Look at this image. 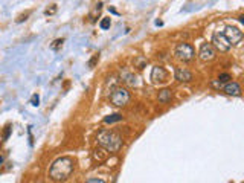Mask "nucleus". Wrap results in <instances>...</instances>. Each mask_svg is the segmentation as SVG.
Masks as SVG:
<instances>
[{
  "label": "nucleus",
  "instance_id": "9",
  "mask_svg": "<svg viewBox=\"0 0 244 183\" xmlns=\"http://www.w3.org/2000/svg\"><path fill=\"white\" fill-rule=\"evenodd\" d=\"M174 76L180 83H189V81H192V73L188 69H183V67H177L175 72H174Z\"/></svg>",
  "mask_w": 244,
  "mask_h": 183
},
{
  "label": "nucleus",
  "instance_id": "12",
  "mask_svg": "<svg viewBox=\"0 0 244 183\" xmlns=\"http://www.w3.org/2000/svg\"><path fill=\"white\" fill-rule=\"evenodd\" d=\"M133 64H134V67H137V69H144V67L147 66V58L142 56V55H137V56L133 58Z\"/></svg>",
  "mask_w": 244,
  "mask_h": 183
},
{
  "label": "nucleus",
  "instance_id": "14",
  "mask_svg": "<svg viewBox=\"0 0 244 183\" xmlns=\"http://www.w3.org/2000/svg\"><path fill=\"white\" fill-rule=\"evenodd\" d=\"M122 80H124L127 84H130V86H136V76L131 75V73L124 72V73H122Z\"/></svg>",
  "mask_w": 244,
  "mask_h": 183
},
{
  "label": "nucleus",
  "instance_id": "2",
  "mask_svg": "<svg viewBox=\"0 0 244 183\" xmlns=\"http://www.w3.org/2000/svg\"><path fill=\"white\" fill-rule=\"evenodd\" d=\"M96 142L102 150L110 151V153H118L124 143L121 134L116 131H112V130H101L96 136Z\"/></svg>",
  "mask_w": 244,
  "mask_h": 183
},
{
  "label": "nucleus",
  "instance_id": "18",
  "mask_svg": "<svg viewBox=\"0 0 244 183\" xmlns=\"http://www.w3.org/2000/svg\"><path fill=\"white\" fill-rule=\"evenodd\" d=\"M57 12V5H50V8L44 9V15H53Z\"/></svg>",
  "mask_w": 244,
  "mask_h": 183
},
{
  "label": "nucleus",
  "instance_id": "11",
  "mask_svg": "<svg viewBox=\"0 0 244 183\" xmlns=\"http://www.w3.org/2000/svg\"><path fill=\"white\" fill-rule=\"evenodd\" d=\"M171 98H172V91L169 90V89H163V90L159 91V101H160L162 104L169 102V101H171Z\"/></svg>",
  "mask_w": 244,
  "mask_h": 183
},
{
  "label": "nucleus",
  "instance_id": "19",
  "mask_svg": "<svg viewBox=\"0 0 244 183\" xmlns=\"http://www.w3.org/2000/svg\"><path fill=\"white\" fill-rule=\"evenodd\" d=\"M29 14H31V11H26L25 14H22V15H18V18H17L15 21H17V23H22V21H25V20H26V18L29 17Z\"/></svg>",
  "mask_w": 244,
  "mask_h": 183
},
{
  "label": "nucleus",
  "instance_id": "24",
  "mask_svg": "<svg viewBox=\"0 0 244 183\" xmlns=\"http://www.w3.org/2000/svg\"><path fill=\"white\" fill-rule=\"evenodd\" d=\"M85 183H105L102 179H89Z\"/></svg>",
  "mask_w": 244,
  "mask_h": 183
},
{
  "label": "nucleus",
  "instance_id": "22",
  "mask_svg": "<svg viewBox=\"0 0 244 183\" xmlns=\"http://www.w3.org/2000/svg\"><path fill=\"white\" fill-rule=\"evenodd\" d=\"M98 60H99V55H93V58L89 61V66H90V67H93V66L96 64V61H98Z\"/></svg>",
  "mask_w": 244,
  "mask_h": 183
},
{
  "label": "nucleus",
  "instance_id": "26",
  "mask_svg": "<svg viewBox=\"0 0 244 183\" xmlns=\"http://www.w3.org/2000/svg\"><path fill=\"white\" fill-rule=\"evenodd\" d=\"M2 163H3V157L0 156V165H2Z\"/></svg>",
  "mask_w": 244,
  "mask_h": 183
},
{
  "label": "nucleus",
  "instance_id": "7",
  "mask_svg": "<svg viewBox=\"0 0 244 183\" xmlns=\"http://www.w3.org/2000/svg\"><path fill=\"white\" fill-rule=\"evenodd\" d=\"M150 78H151L153 84H162V83H165L168 80V72L163 69L162 66H156V67H153Z\"/></svg>",
  "mask_w": 244,
  "mask_h": 183
},
{
  "label": "nucleus",
  "instance_id": "23",
  "mask_svg": "<svg viewBox=\"0 0 244 183\" xmlns=\"http://www.w3.org/2000/svg\"><path fill=\"white\" fill-rule=\"evenodd\" d=\"M11 134V127H6V130H5V133H3V140H6L8 137Z\"/></svg>",
  "mask_w": 244,
  "mask_h": 183
},
{
  "label": "nucleus",
  "instance_id": "3",
  "mask_svg": "<svg viewBox=\"0 0 244 183\" xmlns=\"http://www.w3.org/2000/svg\"><path fill=\"white\" fill-rule=\"evenodd\" d=\"M130 99H131L130 91L127 90V89H124V87H116V89H113L112 95H110L112 104H115V105H118V107L127 105V104L130 102Z\"/></svg>",
  "mask_w": 244,
  "mask_h": 183
},
{
  "label": "nucleus",
  "instance_id": "10",
  "mask_svg": "<svg viewBox=\"0 0 244 183\" xmlns=\"http://www.w3.org/2000/svg\"><path fill=\"white\" fill-rule=\"evenodd\" d=\"M224 91H226L229 96H240V95H241V87H240L238 83H229V84H226Z\"/></svg>",
  "mask_w": 244,
  "mask_h": 183
},
{
  "label": "nucleus",
  "instance_id": "20",
  "mask_svg": "<svg viewBox=\"0 0 244 183\" xmlns=\"http://www.w3.org/2000/svg\"><path fill=\"white\" fill-rule=\"evenodd\" d=\"M229 80H230V75H229V73H221V75L218 76V81H220V83H227Z\"/></svg>",
  "mask_w": 244,
  "mask_h": 183
},
{
  "label": "nucleus",
  "instance_id": "16",
  "mask_svg": "<svg viewBox=\"0 0 244 183\" xmlns=\"http://www.w3.org/2000/svg\"><path fill=\"white\" fill-rule=\"evenodd\" d=\"M110 25H112V20H110L108 17H105V18H102V20H101V23H99V28L105 31V29H108V28H110Z\"/></svg>",
  "mask_w": 244,
  "mask_h": 183
},
{
  "label": "nucleus",
  "instance_id": "15",
  "mask_svg": "<svg viewBox=\"0 0 244 183\" xmlns=\"http://www.w3.org/2000/svg\"><path fill=\"white\" fill-rule=\"evenodd\" d=\"M93 159H95V160H98V162H104V160H105V153H104L102 150H95V153H93Z\"/></svg>",
  "mask_w": 244,
  "mask_h": 183
},
{
  "label": "nucleus",
  "instance_id": "6",
  "mask_svg": "<svg viewBox=\"0 0 244 183\" xmlns=\"http://www.w3.org/2000/svg\"><path fill=\"white\" fill-rule=\"evenodd\" d=\"M212 47H215L217 50H220V52H227V50H230V47L232 45L226 40V37L223 35V32L221 31H218V32H215L214 35H212Z\"/></svg>",
  "mask_w": 244,
  "mask_h": 183
},
{
  "label": "nucleus",
  "instance_id": "4",
  "mask_svg": "<svg viewBox=\"0 0 244 183\" xmlns=\"http://www.w3.org/2000/svg\"><path fill=\"white\" fill-rule=\"evenodd\" d=\"M175 56L179 60L188 63V61H191L195 56V50L189 43H179L177 47H175Z\"/></svg>",
  "mask_w": 244,
  "mask_h": 183
},
{
  "label": "nucleus",
  "instance_id": "25",
  "mask_svg": "<svg viewBox=\"0 0 244 183\" xmlns=\"http://www.w3.org/2000/svg\"><path fill=\"white\" fill-rule=\"evenodd\" d=\"M212 86H214V87H217V89H220V87H221V83H220V81H214V83H212Z\"/></svg>",
  "mask_w": 244,
  "mask_h": 183
},
{
  "label": "nucleus",
  "instance_id": "5",
  "mask_svg": "<svg viewBox=\"0 0 244 183\" xmlns=\"http://www.w3.org/2000/svg\"><path fill=\"white\" fill-rule=\"evenodd\" d=\"M221 32H223V35L226 37V40H227L230 45H238V43L243 40V31H241L240 28L226 26Z\"/></svg>",
  "mask_w": 244,
  "mask_h": 183
},
{
  "label": "nucleus",
  "instance_id": "13",
  "mask_svg": "<svg viewBox=\"0 0 244 183\" xmlns=\"http://www.w3.org/2000/svg\"><path fill=\"white\" fill-rule=\"evenodd\" d=\"M119 121H122V115H119V113H115V115H110V116L104 118L105 124H115V122H119Z\"/></svg>",
  "mask_w": 244,
  "mask_h": 183
},
{
  "label": "nucleus",
  "instance_id": "21",
  "mask_svg": "<svg viewBox=\"0 0 244 183\" xmlns=\"http://www.w3.org/2000/svg\"><path fill=\"white\" fill-rule=\"evenodd\" d=\"M31 104H32V105H35V107L40 104V98H38V95H37V93H35V95H32V98H31Z\"/></svg>",
  "mask_w": 244,
  "mask_h": 183
},
{
  "label": "nucleus",
  "instance_id": "1",
  "mask_svg": "<svg viewBox=\"0 0 244 183\" xmlns=\"http://www.w3.org/2000/svg\"><path fill=\"white\" fill-rule=\"evenodd\" d=\"M75 169V162L72 157H58L52 165H50V169H49V177L53 180V182H66L72 173Z\"/></svg>",
  "mask_w": 244,
  "mask_h": 183
},
{
  "label": "nucleus",
  "instance_id": "8",
  "mask_svg": "<svg viewBox=\"0 0 244 183\" xmlns=\"http://www.w3.org/2000/svg\"><path fill=\"white\" fill-rule=\"evenodd\" d=\"M199 56H200V60H202V61H204V63H207V61H212V60L215 58V49L212 47V45H211V43H203V45L200 46Z\"/></svg>",
  "mask_w": 244,
  "mask_h": 183
},
{
  "label": "nucleus",
  "instance_id": "17",
  "mask_svg": "<svg viewBox=\"0 0 244 183\" xmlns=\"http://www.w3.org/2000/svg\"><path fill=\"white\" fill-rule=\"evenodd\" d=\"M63 43H64V38H57V40L50 45V49H52V50H58V49L63 46Z\"/></svg>",
  "mask_w": 244,
  "mask_h": 183
}]
</instances>
